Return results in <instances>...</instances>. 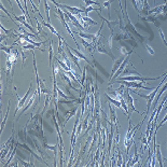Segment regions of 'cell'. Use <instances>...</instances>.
<instances>
[{"label":"cell","mask_w":167,"mask_h":167,"mask_svg":"<svg viewBox=\"0 0 167 167\" xmlns=\"http://www.w3.org/2000/svg\"><path fill=\"white\" fill-rule=\"evenodd\" d=\"M166 79H167V74H165V76L163 77V80H162V82L160 83V84H158V86H156V87H155L154 90H153V91H152V93H151L150 95H143V94H140V93H138V92H136V91H133L134 93H135L136 95H138L139 97L147 99V111H146V116H148V113L150 112V108H151L152 103H153V100H154L155 96H156V94H158V90H160L162 85H163V84L165 83Z\"/></svg>","instance_id":"6da1fadb"},{"label":"cell","mask_w":167,"mask_h":167,"mask_svg":"<svg viewBox=\"0 0 167 167\" xmlns=\"http://www.w3.org/2000/svg\"><path fill=\"white\" fill-rule=\"evenodd\" d=\"M124 4H125V7H124L125 20H126V25H125V27H126V29H127L128 33H133L134 36L137 37L140 42H143V41H145V37H142L141 35H139V33H137V30L135 29V26H134V25L132 24V22L129 21V17H128V14H127V10H126V6H127V4H126V0L124 1Z\"/></svg>","instance_id":"7a4b0ae2"},{"label":"cell","mask_w":167,"mask_h":167,"mask_svg":"<svg viewBox=\"0 0 167 167\" xmlns=\"http://www.w3.org/2000/svg\"><path fill=\"white\" fill-rule=\"evenodd\" d=\"M122 96H123V98H124V99L126 100V103H127L128 108H131V109L133 110V111L137 112L138 114H140V116L142 114L143 112H139V111H138V110H137L136 108H135V106H134V101H135V100H134V98L132 97L131 95H129V87H125V88H124V91H123V95H122Z\"/></svg>","instance_id":"3957f363"},{"label":"cell","mask_w":167,"mask_h":167,"mask_svg":"<svg viewBox=\"0 0 167 167\" xmlns=\"http://www.w3.org/2000/svg\"><path fill=\"white\" fill-rule=\"evenodd\" d=\"M31 86H33V82H30V85H29V88H28V91H27V93L23 96L22 98H20L18 97V95L16 94V97L18 98V103H17V107H16V109H15V112H14V114H16V113L20 111V109L21 108H23V107L25 106V103H26V101H27V99H28V97H29V95H30V92H31Z\"/></svg>","instance_id":"277c9868"},{"label":"cell","mask_w":167,"mask_h":167,"mask_svg":"<svg viewBox=\"0 0 167 167\" xmlns=\"http://www.w3.org/2000/svg\"><path fill=\"white\" fill-rule=\"evenodd\" d=\"M64 46H65V49H66V52L68 53V55H69V58H70V59H72V61L74 63V65L77 66V68L79 69V72L81 73V67H80V65H79V57H78L77 55L73 54L72 51L69 49V46L67 44L65 40H64Z\"/></svg>","instance_id":"5b68a950"},{"label":"cell","mask_w":167,"mask_h":167,"mask_svg":"<svg viewBox=\"0 0 167 167\" xmlns=\"http://www.w3.org/2000/svg\"><path fill=\"white\" fill-rule=\"evenodd\" d=\"M108 107H109V118H110V121L112 122L113 124H116V129H119V123H118V118H116V110L113 109L112 106H111V103H108Z\"/></svg>","instance_id":"8992f818"},{"label":"cell","mask_w":167,"mask_h":167,"mask_svg":"<svg viewBox=\"0 0 167 167\" xmlns=\"http://www.w3.org/2000/svg\"><path fill=\"white\" fill-rule=\"evenodd\" d=\"M37 94H38V91H36L35 93H33V95H30V99L29 100H27V103H26V106H24L23 107V109H22V111H21V114H20V116L23 114V113H25L26 111H27L28 109H29V107L33 105V103H35V100H36V96H37Z\"/></svg>","instance_id":"52a82bcc"},{"label":"cell","mask_w":167,"mask_h":167,"mask_svg":"<svg viewBox=\"0 0 167 167\" xmlns=\"http://www.w3.org/2000/svg\"><path fill=\"white\" fill-rule=\"evenodd\" d=\"M77 111H78V107H73L72 109L68 110L67 112H64L65 114H66V119H65V122H64V127L66 126L67 122H68V121L70 120V118H72L73 116H76L77 113H78Z\"/></svg>","instance_id":"ba28073f"},{"label":"cell","mask_w":167,"mask_h":167,"mask_svg":"<svg viewBox=\"0 0 167 167\" xmlns=\"http://www.w3.org/2000/svg\"><path fill=\"white\" fill-rule=\"evenodd\" d=\"M73 33H77L80 38H84V39L88 40V41H91L93 42L95 39V35H91V33H84L82 30H77V31H73Z\"/></svg>","instance_id":"9c48e42d"},{"label":"cell","mask_w":167,"mask_h":167,"mask_svg":"<svg viewBox=\"0 0 167 167\" xmlns=\"http://www.w3.org/2000/svg\"><path fill=\"white\" fill-rule=\"evenodd\" d=\"M164 8H165V4H161V6H156L154 7L153 9H150L149 11H148V14H153V15H158V14H161V13H163V11H164Z\"/></svg>","instance_id":"30bf717a"},{"label":"cell","mask_w":167,"mask_h":167,"mask_svg":"<svg viewBox=\"0 0 167 167\" xmlns=\"http://www.w3.org/2000/svg\"><path fill=\"white\" fill-rule=\"evenodd\" d=\"M123 61H124V58L122 57V58H120V59H118V61H116L114 63H113V66H112V70H111V74L109 76V80H111L112 79V77H113V74L116 72V70L120 68V66H121V64L123 63Z\"/></svg>","instance_id":"8fae6325"},{"label":"cell","mask_w":167,"mask_h":167,"mask_svg":"<svg viewBox=\"0 0 167 167\" xmlns=\"http://www.w3.org/2000/svg\"><path fill=\"white\" fill-rule=\"evenodd\" d=\"M167 90V82L165 83L164 84V86H163V87L161 88V91L158 92V94H156V96H155V98H154V105H153V108H156V107H158V99H160V98H161V96L162 95H163V93H164L165 91H166Z\"/></svg>","instance_id":"7c38bea8"},{"label":"cell","mask_w":167,"mask_h":167,"mask_svg":"<svg viewBox=\"0 0 167 167\" xmlns=\"http://www.w3.org/2000/svg\"><path fill=\"white\" fill-rule=\"evenodd\" d=\"M155 156H156V160L158 162V165L160 166H163V158H162V153H161V145L158 143L156 145V150H155Z\"/></svg>","instance_id":"4fadbf2b"},{"label":"cell","mask_w":167,"mask_h":167,"mask_svg":"<svg viewBox=\"0 0 167 167\" xmlns=\"http://www.w3.org/2000/svg\"><path fill=\"white\" fill-rule=\"evenodd\" d=\"M105 97H106V99H108V101H109L111 105H114L116 108H121V101H120L119 99H116V98H112L109 94H107V93L105 94Z\"/></svg>","instance_id":"5bb4252c"},{"label":"cell","mask_w":167,"mask_h":167,"mask_svg":"<svg viewBox=\"0 0 167 167\" xmlns=\"http://www.w3.org/2000/svg\"><path fill=\"white\" fill-rule=\"evenodd\" d=\"M133 146H134V158H132L131 166H133V165L136 164L137 162L139 161V158H140V155H139V153H138V149H137V147H136V145H135V142L133 143Z\"/></svg>","instance_id":"9a60e30c"},{"label":"cell","mask_w":167,"mask_h":167,"mask_svg":"<svg viewBox=\"0 0 167 167\" xmlns=\"http://www.w3.org/2000/svg\"><path fill=\"white\" fill-rule=\"evenodd\" d=\"M69 49L71 50V51H72L73 53H74V54H76L77 56H78V57H79V58H82L83 61H86V64H87V65L90 64V66H93V65H92L91 63H90V61H88L87 58H86V56H85V55H83L82 53H81V52L79 51V50L72 49V48H70V46H69Z\"/></svg>","instance_id":"2e32d148"},{"label":"cell","mask_w":167,"mask_h":167,"mask_svg":"<svg viewBox=\"0 0 167 167\" xmlns=\"http://www.w3.org/2000/svg\"><path fill=\"white\" fill-rule=\"evenodd\" d=\"M141 20H143V21H147V22H151V23H154L155 26H156L158 28L161 26V23L158 21V18L155 17V15H153V16H147V17H141Z\"/></svg>","instance_id":"e0dca14e"},{"label":"cell","mask_w":167,"mask_h":167,"mask_svg":"<svg viewBox=\"0 0 167 167\" xmlns=\"http://www.w3.org/2000/svg\"><path fill=\"white\" fill-rule=\"evenodd\" d=\"M97 138H98V135L96 132H93V141H92V146L91 148H90V151H88V154L92 155V151H93V149L95 148V145H96V142H97Z\"/></svg>","instance_id":"ac0fdd59"},{"label":"cell","mask_w":167,"mask_h":167,"mask_svg":"<svg viewBox=\"0 0 167 167\" xmlns=\"http://www.w3.org/2000/svg\"><path fill=\"white\" fill-rule=\"evenodd\" d=\"M22 49L23 50H33H33H40L41 52H46V50L40 49V48L33 46V44H23V46H22Z\"/></svg>","instance_id":"d6986e66"},{"label":"cell","mask_w":167,"mask_h":167,"mask_svg":"<svg viewBox=\"0 0 167 167\" xmlns=\"http://www.w3.org/2000/svg\"><path fill=\"white\" fill-rule=\"evenodd\" d=\"M14 46H17V42H14L12 44V46H1V50H2L3 52H6V54L7 55H9V54H11L12 53V48Z\"/></svg>","instance_id":"ffe728a7"},{"label":"cell","mask_w":167,"mask_h":167,"mask_svg":"<svg viewBox=\"0 0 167 167\" xmlns=\"http://www.w3.org/2000/svg\"><path fill=\"white\" fill-rule=\"evenodd\" d=\"M53 57H54V51H53V46H52V42H51L49 44V65H50V67H52Z\"/></svg>","instance_id":"44dd1931"},{"label":"cell","mask_w":167,"mask_h":167,"mask_svg":"<svg viewBox=\"0 0 167 167\" xmlns=\"http://www.w3.org/2000/svg\"><path fill=\"white\" fill-rule=\"evenodd\" d=\"M85 2V6L86 7H90V6H98V8H99L100 10H103V8H101V6H100V3L98 2V1H94V0H83Z\"/></svg>","instance_id":"7402d4cb"},{"label":"cell","mask_w":167,"mask_h":167,"mask_svg":"<svg viewBox=\"0 0 167 167\" xmlns=\"http://www.w3.org/2000/svg\"><path fill=\"white\" fill-rule=\"evenodd\" d=\"M41 20H42V24L44 25V26H46V27L49 28L50 30H51L52 33H54V35H56V36H58V35H59V33H58V31L56 30V29H55V28L53 27V26H52L51 24H50V23H46V22H44V21H43V18H41Z\"/></svg>","instance_id":"603a6c76"},{"label":"cell","mask_w":167,"mask_h":167,"mask_svg":"<svg viewBox=\"0 0 167 167\" xmlns=\"http://www.w3.org/2000/svg\"><path fill=\"white\" fill-rule=\"evenodd\" d=\"M58 50H57V53L58 54H61L63 53V44H64V39H63V37L61 35H58Z\"/></svg>","instance_id":"cb8c5ba5"},{"label":"cell","mask_w":167,"mask_h":167,"mask_svg":"<svg viewBox=\"0 0 167 167\" xmlns=\"http://www.w3.org/2000/svg\"><path fill=\"white\" fill-rule=\"evenodd\" d=\"M55 61H57V64L59 65V66H61V68H63V70H64V71H71V69H70L69 67L67 66V65L65 64V63H63L61 61H59V59H58L57 57H55Z\"/></svg>","instance_id":"d4e9b609"},{"label":"cell","mask_w":167,"mask_h":167,"mask_svg":"<svg viewBox=\"0 0 167 167\" xmlns=\"http://www.w3.org/2000/svg\"><path fill=\"white\" fill-rule=\"evenodd\" d=\"M10 106H11V100H9V105H8V110H7L6 112V116H4V119H3L2 123H1V133L3 132V128H4V125H6V121H7V118H8V114H9V110H10Z\"/></svg>","instance_id":"484cf974"},{"label":"cell","mask_w":167,"mask_h":167,"mask_svg":"<svg viewBox=\"0 0 167 167\" xmlns=\"http://www.w3.org/2000/svg\"><path fill=\"white\" fill-rule=\"evenodd\" d=\"M86 69H87V65L83 68L82 71V80H81V88H83V86L85 85V80H86Z\"/></svg>","instance_id":"4316f807"},{"label":"cell","mask_w":167,"mask_h":167,"mask_svg":"<svg viewBox=\"0 0 167 167\" xmlns=\"http://www.w3.org/2000/svg\"><path fill=\"white\" fill-rule=\"evenodd\" d=\"M44 8H46V20L48 23H50V7L46 2V0H44Z\"/></svg>","instance_id":"83f0119b"},{"label":"cell","mask_w":167,"mask_h":167,"mask_svg":"<svg viewBox=\"0 0 167 167\" xmlns=\"http://www.w3.org/2000/svg\"><path fill=\"white\" fill-rule=\"evenodd\" d=\"M118 166H123V156H122L121 152L118 149V162H116Z\"/></svg>","instance_id":"f1b7e54d"},{"label":"cell","mask_w":167,"mask_h":167,"mask_svg":"<svg viewBox=\"0 0 167 167\" xmlns=\"http://www.w3.org/2000/svg\"><path fill=\"white\" fill-rule=\"evenodd\" d=\"M113 40H114V35L113 33H111L110 35V37L108 38V46H109L110 51L112 50V43H113Z\"/></svg>","instance_id":"f546056e"},{"label":"cell","mask_w":167,"mask_h":167,"mask_svg":"<svg viewBox=\"0 0 167 167\" xmlns=\"http://www.w3.org/2000/svg\"><path fill=\"white\" fill-rule=\"evenodd\" d=\"M113 2V0H107V1H105L103 2V7L105 8H107V10H108V13H109L110 15V6H111V3Z\"/></svg>","instance_id":"4dcf8cb0"},{"label":"cell","mask_w":167,"mask_h":167,"mask_svg":"<svg viewBox=\"0 0 167 167\" xmlns=\"http://www.w3.org/2000/svg\"><path fill=\"white\" fill-rule=\"evenodd\" d=\"M158 33H160V36H161V38H162V40H163L164 44L167 46V41H166V39H165V35H164V33H163V30L161 29V27H158Z\"/></svg>","instance_id":"1f68e13d"},{"label":"cell","mask_w":167,"mask_h":167,"mask_svg":"<svg viewBox=\"0 0 167 167\" xmlns=\"http://www.w3.org/2000/svg\"><path fill=\"white\" fill-rule=\"evenodd\" d=\"M119 50H120V51H121V53L122 54H124V55H127L128 54V51L127 52V50H126V48H125V46H120V48H119Z\"/></svg>","instance_id":"d6a6232c"},{"label":"cell","mask_w":167,"mask_h":167,"mask_svg":"<svg viewBox=\"0 0 167 167\" xmlns=\"http://www.w3.org/2000/svg\"><path fill=\"white\" fill-rule=\"evenodd\" d=\"M21 55H22V66L24 67L25 61H26V55L24 54V51H23V49H22V51H21Z\"/></svg>","instance_id":"836d02e7"},{"label":"cell","mask_w":167,"mask_h":167,"mask_svg":"<svg viewBox=\"0 0 167 167\" xmlns=\"http://www.w3.org/2000/svg\"><path fill=\"white\" fill-rule=\"evenodd\" d=\"M165 122H167V113H166V116H164V119H163V121H161V123H160V124L156 125V129H158V128L161 127V126H162L163 124H164Z\"/></svg>","instance_id":"e575fe53"},{"label":"cell","mask_w":167,"mask_h":167,"mask_svg":"<svg viewBox=\"0 0 167 167\" xmlns=\"http://www.w3.org/2000/svg\"><path fill=\"white\" fill-rule=\"evenodd\" d=\"M146 49L148 50V52H149V53H150L151 55H154V50L152 49L151 46H149V44H146Z\"/></svg>","instance_id":"d590c367"},{"label":"cell","mask_w":167,"mask_h":167,"mask_svg":"<svg viewBox=\"0 0 167 167\" xmlns=\"http://www.w3.org/2000/svg\"><path fill=\"white\" fill-rule=\"evenodd\" d=\"M0 8H1V10H2L3 12L6 13L7 15H8V16H9V17H10V18H11V20H12V17H11V15H10V13H9V12H8V11H7V9H6V8H4V7H3V6H2V4H0ZM12 21H13V20H12Z\"/></svg>","instance_id":"8d00e7d4"},{"label":"cell","mask_w":167,"mask_h":167,"mask_svg":"<svg viewBox=\"0 0 167 167\" xmlns=\"http://www.w3.org/2000/svg\"><path fill=\"white\" fill-rule=\"evenodd\" d=\"M35 20H36L37 26H38V31H39V33H43V30H42V26L40 25V23H39V22H38V20H37V18H35Z\"/></svg>","instance_id":"74e56055"},{"label":"cell","mask_w":167,"mask_h":167,"mask_svg":"<svg viewBox=\"0 0 167 167\" xmlns=\"http://www.w3.org/2000/svg\"><path fill=\"white\" fill-rule=\"evenodd\" d=\"M1 29H2V30L4 31V33H6L7 35H8V33H11V30H8V29H6V28L3 27V25H2V24H1Z\"/></svg>","instance_id":"f35d334b"},{"label":"cell","mask_w":167,"mask_h":167,"mask_svg":"<svg viewBox=\"0 0 167 167\" xmlns=\"http://www.w3.org/2000/svg\"><path fill=\"white\" fill-rule=\"evenodd\" d=\"M153 2H154V3H155V0H153Z\"/></svg>","instance_id":"ab89813d"}]
</instances>
